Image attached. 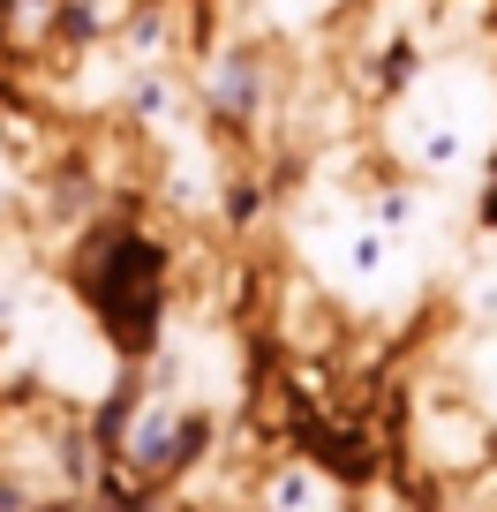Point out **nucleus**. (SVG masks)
<instances>
[{"label": "nucleus", "instance_id": "nucleus-2", "mask_svg": "<svg viewBox=\"0 0 497 512\" xmlns=\"http://www.w3.org/2000/svg\"><path fill=\"white\" fill-rule=\"evenodd\" d=\"M257 497H264V505H332L339 482L324 475V467H287V475H272Z\"/></svg>", "mask_w": 497, "mask_h": 512}, {"label": "nucleus", "instance_id": "nucleus-1", "mask_svg": "<svg viewBox=\"0 0 497 512\" xmlns=\"http://www.w3.org/2000/svg\"><path fill=\"white\" fill-rule=\"evenodd\" d=\"M264 98H272V68H264L257 38H234V46L211 61V76H204V106L226 113V121H257Z\"/></svg>", "mask_w": 497, "mask_h": 512}]
</instances>
